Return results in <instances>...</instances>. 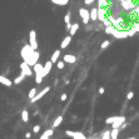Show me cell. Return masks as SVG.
Wrapping results in <instances>:
<instances>
[{
	"label": "cell",
	"instance_id": "1",
	"mask_svg": "<svg viewBox=\"0 0 139 139\" xmlns=\"http://www.w3.org/2000/svg\"><path fill=\"white\" fill-rule=\"evenodd\" d=\"M34 51H35V50L31 48V45L27 44V45L23 46V49H21V51H20V55H21V58L24 59V62H28V60L30 59V56L33 55Z\"/></svg>",
	"mask_w": 139,
	"mask_h": 139
},
{
	"label": "cell",
	"instance_id": "2",
	"mask_svg": "<svg viewBox=\"0 0 139 139\" xmlns=\"http://www.w3.org/2000/svg\"><path fill=\"white\" fill-rule=\"evenodd\" d=\"M79 15H80V18H81V20H83V23L85 25L89 23V20H90V10H86L85 8H80L79 9Z\"/></svg>",
	"mask_w": 139,
	"mask_h": 139
},
{
	"label": "cell",
	"instance_id": "3",
	"mask_svg": "<svg viewBox=\"0 0 139 139\" xmlns=\"http://www.w3.org/2000/svg\"><path fill=\"white\" fill-rule=\"evenodd\" d=\"M29 41H30V45L34 50L38 49V41H36V31L35 30H30L29 33Z\"/></svg>",
	"mask_w": 139,
	"mask_h": 139
},
{
	"label": "cell",
	"instance_id": "4",
	"mask_svg": "<svg viewBox=\"0 0 139 139\" xmlns=\"http://www.w3.org/2000/svg\"><path fill=\"white\" fill-rule=\"evenodd\" d=\"M20 69H21V73H23L25 76H31L33 75V70H31L30 65L27 62H24V63L20 64Z\"/></svg>",
	"mask_w": 139,
	"mask_h": 139
},
{
	"label": "cell",
	"instance_id": "5",
	"mask_svg": "<svg viewBox=\"0 0 139 139\" xmlns=\"http://www.w3.org/2000/svg\"><path fill=\"white\" fill-rule=\"evenodd\" d=\"M107 18H109V16H108V9L107 8H98V20L103 23Z\"/></svg>",
	"mask_w": 139,
	"mask_h": 139
},
{
	"label": "cell",
	"instance_id": "6",
	"mask_svg": "<svg viewBox=\"0 0 139 139\" xmlns=\"http://www.w3.org/2000/svg\"><path fill=\"white\" fill-rule=\"evenodd\" d=\"M65 134L68 137H72L73 139H86L85 135L81 132H72V130H65Z\"/></svg>",
	"mask_w": 139,
	"mask_h": 139
},
{
	"label": "cell",
	"instance_id": "7",
	"mask_svg": "<svg viewBox=\"0 0 139 139\" xmlns=\"http://www.w3.org/2000/svg\"><path fill=\"white\" fill-rule=\"evenodd\" d=\"M113 36L117 39H124V38L129 36V33H128V30H118L117 29L114 31V34H113Z\"/></svg>",
	"mask_w": 139,
	"mask_h": 139
},
{
	"label": "cell",
	"instance_id": "8",
	"mask_svg": "<svg viewBox=\"0 0 139 139\" xmlns=\"http://www.w3.org/2000/svg\"><path fill=\"white\" fill-rule=\"evenodd\" d=\"M39 55H40V54H39V51H38V50H35V51H34V53H33V55L30 56V59L28 60L27 63H28V64L30 65V67H34V65H35V64L38 63Z\"/></svg>",
	"mask_w": 139,
	"mask_h": 139
},
{
	"label": "cell",
	"instance_id": "9",
	"mask_svg": "<svg viewBox=\"0 0 139 139\" xmlns=\"http://www.w3.org/2000/svg\"><path fill=\"white\" fill-rule=\"evenodd\" d=\"M121 6L124 10H130V9H135V4L133 3V0H125V1H120Z\"/></svg>",
	"mask_w": 139,
	"mask_h": 139
},
{
	"label": "cell",
	"instance_id": "10",
	"mask_svg": "<svg viewBox=\"0 0 139 139\" xmlns=\"http://www.w3.org/2000/svg\"><path fill=\"white\" fill-rule=\"evenodd\" d=\"M49 90H50V86H45V88L43 89L40 93H38V94H36L35 97H34V98H33L30 102H31V103H35L36 100H39V99H40V98H43V97H44V95H45L48 92H49Z\"/></svg>",
	"mask_w": 139,
	"mask_h": 139
},
{
	"label": "cell",
	"instance_id": "11",
	"mask_svg": "<svg viewBox=\"0 0 139 139\" xmlns=\"http://www.w3.org/2000/svg\"><path fill=\"white\" fill-rule=\"evenodd\" d=\"M53 62H51V60H48V62L44 64V70H43V75H48L50 73V70H51V67H53Z\"/></svg>",
	"mask_w": 139,
	"mask_h": 139
},
{
	"label": "cell",
	"instance_id": "12",
	"mask_svg": "<svg viewBox=\"0 0 139 139\" xmlns=\"http://www.w3.org/2000/svg\"><path fill=\"white\" fill-rule=\"evenodd\" d=\"M63 59H64L65 63H69V64H73V63L76 62V58L74 55H70V54H65Z\"/></svg>",
	"mask_w": 139,
	"mask_h": 139
},
{
	"label": "cell",
	"instance_id": "13",
	"mask_svg": "<svg viewBox=\"0 0 139 139\" xmlns=\"http://www.w3.org/2000/svg\"><path fill=\"white\" fill-rule=\"evenodd\" d=\"M0 83H1L3 85H6V86H11L13 85V83L14 81H11V80H9L6 76H4V75H0Z\"/></svg>",
	"mask_w": 139,
	"mask_h": 139
},
{
	"label": "cell",
	"instance_id": "14",
	"mask_svg": "<svg viewBox=\"0 0 139 139\" xmlns=\"http://www.w3.org/2000/svg\"><path fill=\"white\" fill-rule=\"evenodd\" d=\"M90 20L94 21V23L98 20V9H97V8L90 9Z\"/></svg>",
	"mask_w": 139,
	"mask_h": 139
},
{
	"label": "cell",
	"instance_id": "15",
	"mask_svg": "<svg viewBox=\"0 0 139 139\" xmlns=\"http://www.w3.org/2000/svg\"><path fill=\"white\" fill-rule=\"evenodd\" d=\"M34 73L35 74H43V70H44V65H41V64H39V63H36L35 65H34Z\"/></svg>",
	"mask_w": 139,
	"mask_h": 139
},
{
	"label": "cell",
	"instance_id": "16",
	"mask_svg": "<svg viewBox=\"0 0 139 139\" xmlns=\"http://www.w3.org/2000/svg\"><path fill=\"white\" fill-rule=\"evenodd\" d=\"M70 41H72V36H70V35H69V36H65V38L63 39L62 44H60V48H62V49H65V48L70 44Z\"/></svg>",
	"mask_w": 139,
	"mask_h": 139
},
{
	"label": "cell",
	"instance_id": "17",
	"mask_svg": "<svg viewBox=\"0 0 139 139\" xmlns=\"http://www.w3.org/2000/svg\"><path fill=\"white\" fill-rule=\"evenodd\" d=\"M78 29H79V24H78V23H74V24L72 25V29H70V31H69V35L73 36V35H74V34L78 31Z\"/></svg>",
	"mask_w": 139,
	"mask_h": 139
},
{
	"label": "cell",
	"instance_id": "18",
	"mask_svg": "<svg viewBox=\"0 0 139 139\" xmlns=\"http://www.w3.org/2000/svg\"><path fill=\"white\" fill-rule=\"evenodd\" d=\"M59 56H60V50H55L54 53H53V55H51L50 60L53 63H56V62H58V59H59Z\"/></svg>",
	"mask_w": 139,
	"mask_h": 139
},
{
	"label": "cell",
	"instance_id": "19",
	"mask_svg": "<svg viewBox=\"0 0 139 139\" xmlns=\"http://www.w3.org/2000/svg\"><path fill=\"white\" fill-rule=\"evenodd\" d=\"M104 30H105L107 34H110V35H113V34H114V31L117 30V28L114 27V25H110V27H107Z\"/></svg>",
	"mask_w": 139,
	"mask_h": 139
},
{
	"label": "cell",
	"instance_id": "20",
	"mask_svg": "<svg viewBox=\"0 0 139 139\" xmlns=\"http://www.w3.org/2000/svg\"><path fill=\"white\" fill-rule=\"evenodd\" d=\"M62 121H63V115H59L58 118H56V119L54 120V123H53V127H54V128L59 127V125L62 124Z\"/></svg>",
	"mask_w": 139,
	"mask_h": 139
},
{
	"label": "cell",
	"instance_id": "21",
	"mask_svg": "<svg viewBox=\"0 0 139 139\" xmlns=\"http://www.w3.org/2000/svg\"><path fill=\"white\" fill-rule=\"evenodd\" d=\"M21 119H23V121H25V123H28V121H29L28 110H23V113H21Z\"/></svg>",
	"mask_w": 139,
	"mask_h": 139
},
{
	"label": "cell",
	"instance_id": "22",
	"mask_svg": "<svg viewBox=\"0 0 139 139\" xmlns=\"http://www.w3.org/2000/svg\"><path fill=\"white\" fill-rule=\"evenodd\" d=\"M118 133H119V129L113 128V130L110 132V138L112 139H117V138H118Z\"/></svg>",
	"mask_w": 139,
	"mask_h": 139
},
{
	"label": "cell",
	"instance_id": "23",
	"mask_svg": "<svg viewBox=\"0 0 139 139\" xmlns=\"http://www.w3.org/2000/svg\"><path fill=\"white\" fill-rule=\"evenodd\" d=\"M108 0H98V8H107Z\"/></svg>",
	"mask_w": 139,
	"mask_h": 139
},
{
	"label": "cell",
	"instance_id": "24",
	"mask_svg": "<svg viewBox=\"0 0 139 139\" xmlns=\"http://www.w3.org/2000/svg\"><path fill=\"white\" fill-rule=\"evenodd\" d=\"M24 78H25V75L23 74V73H21V74H20L18 78H15V80H14V84H20L21 81L24 80Z\"/></svg>",
	"mask_w": 139,
	"mask_h": 139
},
{
	"label": "cell",
	"instance_id": "25",
	"mask_svg": "<svg viewBox=\"0 0 139 139\" xmlns=\"http://www.w3.org/2000/svg\"><path fill=\"white\" fill-rule=\"evenodd\" d=\"M36 94H38V93H36V89H35V88H33V89H30V92H29V94H28V97H29L30 100H31V99H33L34 97H35Z\"/></svg>",
	"mask_w": 139,
	"mask_h": 139
},
{
	"label": "cell",
	"instance_id": "26",
	"mask_svg": "<svg viewBox=\"0 0 139 139\" xmlns=\"http://www.w3.org/2000/svg\"><path fill=\"white\" fill-rule=\"evenodd\" d=\"M119 119V117H110V118H108L107 120H105V123L107 124H113L114 121H117Z\"/></svg>",
	"mask_w": 139,
	"mask_h": 139
},
{
	"label": "cell",
	"instance_id": "27",
	"mask_svg": "<svg viewBox=\"0 0 139 139\" xmlns=\"http://www.w3.org/2000/svg\"><path fill=\"white\" fill-rule=\"evenodd\" d=\"M43 78H44V75L43 74H35V81L38 84H40L41 81H43Z\"/></svg>",
	"mask_w": 139,
	"mask_h": 139
},
{
	"label": "cell",
	"instance_id": "28",
	"mask_svg": "<svg viewBox=\"0 0 139 139\" xmlns=\"http://www.w3.org/2000/svg\"><path fill=\"white\" fill-rule=\"evenodd\" d=\"M110 44V41L109 40H105V41H103V44H102V49H105V48H108Z\"/></svg>",
	"mask_w": 139,
	"mask_h": 139
},
{
	"label": "cell",
	"instance_id": "29",
	"mask_svg": "<svg viewBox=\"0 0 139 139\" xmlns=\"http://www.w3.org/2000/svg\"><path fill=\"white\" fill-rule=\"evenodd\" d=\"M64 60H60V62H58V63H56V67H58L59 69H63L64 68Z\"/></svg>",
	"mask_w": 139,
	"mask_h": 139
},
{
	"label": "cell",
	"instance_id": "30",
	"mask_svg": "<svg viewBox=\"0 0 139 139\" xmlns=\"http://www.w3.org/2000/svg\"><path fill=\"white\" fill-rule=\"evenodd\" d=\"M133 29L135 30V33H138V31H139V21H137V23L133 25Z\"/></svg>",
	"mask_w": 139,
	"mask_h": 139
},
{
	"label": "cell",
	"instance_id": "31",
	"mask_svg": "<svg viewBox=\"0 0 139 139\" xmlns=\"http://www.w3.org/2000/svg\"><path fill=\"white\" fill-rule=\"evenodd\" d=\"M95 1V0H84V3H85V5L88 6V5H92V4Z\"/></svg>",
	"mask_w": 139,
	"mask_h": 139
},
{
	"label": "cell",
	"instance_id": "32",
	"mask_svg": "<svg viewBox=\"0 0 139 139\" xmlns=\"http://www.w3.org/2000/svg\"><path fill=\"white\" fill-rule=\"evenodd\" d=\"M133 97H134V93H133V92H129L128 95H127V99H128V100H130V99H132Z\"/></svg>",
	"mask_w": 139,
	"mask_h": 139
},
{
	"label": "cell",
	"instance_id": "33",
	"mask_svg": "<svg viewBox=\"0 0 139 139\" xmlns=\"http://www.w3.org/2000/svg\"><path fill=\"white\" fill-rule=\"evenodd\" d=\"M39 130H40V125H35V127L33 128V132H34V133H38Z\"/></svg>",
	"mask_w": 139,
	"mask_h": 139
},
{
	"label": "cell",
	"instance_id": "34",
	"mask_svg": "<svg viewBox=\"0 0 139 139\" xmlns=\"http://www.w3.org/2000/svg\"><path fill=\"white\" fill-rule=\"evenodd\" d=\"M67 98H68V95H67V94H63V95H62V97H60V100H63V102H65V100H67Z\"/></svg>",
	"mask_w": 139,
	"mask_h": 139
},
{
	"label": "cell",
	"instance_id": "35",
	"mask_svg": "<svg viewBox=\"0 0 139 139\" xmlns=\"http://www.w3.org/2000/svg\"><path fill=\"white\" fill-rule=\"evenodd\" d=\"M46 134H48L49 137H51V135H53V129H48V130H46Z\"/></svg>",
	"mask_w": 139,
	"mask_h": 139
},
{
	"label": "cell",
	"instance_id": "36",
	"mask_svg": "<svg viewBox=\"0 0 139 139\" xmlns=\"http://www.w3.org/2000/svg\"><path fill=\"white\" fill-rule=\"evenodd\" d=\"M40 139H49V135H48V134H46V132L44 133V134H43V135H41V138Z\"/></svg>",
	"mask_w": 139,
	"mask_h": 139
},
{
	"label": "cell",
	"instance_id": "37",
	"mask_svg": "<svg viewBox=\"0 0 139 139\" xmlns=\"http://www.w3.org/2000/svg\"><path fill=\"white\" fill-rule=\"evenodd\" d=\"M104 90H105V89H104L103 86H102V88H99V90H98V92H99V94H103V93H104Z\"/></svg>",
	"mask_w": 139,
	"mask_h": 139
},
{
	"label": "cell",
	"instance_id": "38",
	"mask_svg": "<svg viewBox=\"0 0 139 139\" xmlns=\"http://www.w3.org/2000/svg\"><path fill=\"white\" fill-rule=\"evenodd\" d=\"M30 137H31V134H30V133H27V134H25V138H27V139H29Z\"/></svg>",
	"mask_w": 139,
	"mask_h": 139
},
{
	"label": "cell",
	"instance_id": "39",
	"mask_svg": "<svg viewBox=\"0 0 139 139\" xmlns=\"http://www.w3.org/2000/svg\"><path fill=\"white\" fill-rule=\"evenodd\" d=\"M127 139H135V138H134V137H132V138H127Z\"/></svg>",
	"mask_w": 139,
	"mask_h": 139
},
{
	"label": "cell",
	"instance_id": "40",
	"mask_svg": "<svg viewBox=\"0 0 139 139\" xmlns=\"http://www.w3.org/2000/svg\"><path fill=\"white\" fill-rule=\"evenodd\" d=\"M138 21H139V19H138Z\"/></svg>",
	"mask_w": 139,
	"mask_h": 139
}]
</instances>
